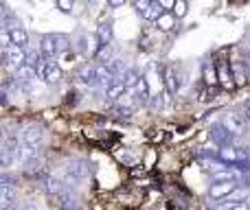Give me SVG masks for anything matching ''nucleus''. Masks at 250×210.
<instances>
[{
    "label": "nucleus",
    "mask_w": 250,
    "mask_h": 210,
    "mask_svg": "<svg viewBox=\"0 0 250 210\" xmlns=\"http://www.w3.org/2000/svg\"><path fill=\"white\" fill-rule=\"evenodd\" d=\"M88 175V164L83 160H70L64 167V180L66 184H79L82 180H86Z\"/></svg>",
    "instance_id": "7ed1b4c3"
},
{
    "label": "nucleus",
    "mask_w": 250,
    "mask_h": 210,
    "mask_svg": "<svg viewBox=\"0 0 250 210\" xmlns=\"http://www.w3.org/2000/svg\"><path fill=\"white\" fill-rule=\"evenodd\" d=\"M246 195H248L246 189H237L235 193H230L229 197L224 199V202H244V197H246Z\"/></svg>",
    "instance_id": "b1692460"
},
{
    "label": "nucleus",
    "mask_w": 250,
    "mask_h": 210,
    "mask_svg": "<svg viewBox=\"0 0 250 210\" xmlns=\"http://www.w3.org/2000/svg\"><path fill=\"white\" fill-rule=\"evenodd\" d=\"M4 66H7L9 73L16 75L22 66H26V51L22 46H16V44H7L4 46Z\"/></svg>",
    "instance_id": "f257e3e1"
},
{
    "label": "nucleus",
    "mask_w": 250,
    "mask_h": 210,
    "mask_svg": "<svg viewBox=\"0 0 250 210\" xmlns=\"http://www.w3.org/2000/svg\"><path fill=\"white\" fill-rule=\"evenodd\" d=\"M16 186L11 184V182H2V210L7 208H13V204H16Z\"/></svg>",
    "instance_id": "2eb2a0df"
},
{
    "label": "nucleus",
    "mask_w": 250,
    "mask_h": 210,
    "mask_svg": "<svg viewBox=\"0 0 250 210\" xmlns=\"http://www.w3.org/2000/svg\"><path fill=\"white\" fill-rule=\"evenodd\" d=\"M42 138H44V132L40 125H26V127L22 129V142H26V145L40 147L42 145Z\"/></svg>",
    "instance_id": "9d476101"
},
{
    "label": "nucleus",
    "mask_w": 250,
    "mask_h": 210,
    "mask_svg": "<svg viewBox=\"0 0 250 210\" xmlns=\"http://www.w3.org/2000/svg\"><path fill=\"white\" fill-rule=\"evenodd\" d=\"M77 79L83 83V86H95V68H90V66L79 68L77 70Z\"/></svg>",
    "instance_id": "aec40b11"
},
{
    "label": "nucleus",
    "mask_w": 250,
    "mask_h": 210,
    "mask_svg": "<svg viewBox=\"0 0 250 210\" xmlns=\"http://www.w3.org/2000/svg\"><path fill=\"white\" fill-rule=\"evenodd\" d=\"M119 160H121L123 164H134V160H132V153H129V151H123V153L119 155Z\"/></svg>",
    "instance_id": "bb28decb"
},
{
    "label": "nucleus",
    "mask_w": 250,
    "mask_h": 210,
    "mask_svg": "<svg viewBox=\"0 0 250 210\" xmlns=\"http://www.w3.org/2000/svg\"><path fill=\"white\" fill-rule=\"evenodd\" d=\"M123 4H125L123 0H110L108 7H110V9H119V7H123Z\"/></svg>",
    "instance_id": "c85d7f7f"
},
{
    "label": "nucleus",
    "mask_w": 250,
    "mask_h": 210,
    "mask_svg": "<svg viewBox=\"0 0 250 210\" xmlns=\"http://www.w3.org/2000/svg\"><path fill=\"white\" fill-rule=\"evenodd\" d=\"M163 4L160 2H151V7L147 9V13L143 18H145V22H156V24H158V20L160 18H163Z\"/></svg>",
    "instance_id": "6ab92c4d"
},
{
    "label": "nucleus",
    "mask_w": 250,
    "mask_h": 210,
    "mask_svg": "<svg viewBox=\"0 0 250 210\" xmlns=\"http://www.w3.org/2000/svg\"><path fill=\"white\" fill-rule=\"evenodd\" d=\"M217 83H220L222 90H230V92L237 88L235 77H233V68H230V64L226 59H222L220 64H217Z\"/></svg>",
    "instance_id": "423d86ee"
},
{
    "label": "nucleus",
    "mask_w": 250,
    "mask_h": 210,
    "mask_svg": "<svg viewBox=\"0 0 250 210\" xmlns=\"http://www.w3.org/2000/svg\"><path fill=\"white\" fill-rule=\"evenodd\" d=\"M40 53H42L44 59H55V55H60V42H57V35L46 33L40 39Z\"/></svg>",
    "instance_id": "6e6552de"
},
{
    "label": "nucleus",
    "mask_w": 250,
    "mask_h": 210,
    "mask_svg": "<svg viewBox=\"0 0 250 210\" xmlns=\"http://www.w3.org/2000/svg\"><path fill=\"white\" fill-rule=\"evenodd\" d=\"M217 210H250L246 202H222Z\"/></svg>",
    "instance_id": "4be33fe9"
},
{
    "label": "nucleus",
    "mask_w": 250,
    "mask_h": 210,
    "mask_svg": "<svg viewBox=\"0 0 250 210\" xmlns=\"http://www.w3.org/2000/svg\"><path fill=\"white\" fill-rule=\"evenodd\" d=\"M35 68H38V73L42 75V79L46 83H57L64 77V70H62L60 61H55V59H44V57H40Z\"/></svg>",
    "instance_id": "f03ea898"
},
{
    "label": "nucleus",
    "mask_w": 250,
    "mask_h": 210,
    "mask_svg": "<svg viewBox=\"0 0 250 210\" xmlns=\"http://www.w3.org/2000/svg\"><path fill=\"white\" fill-rule=\"evenodd\" d=\"M145 173V167H134L132 169V177H141Z\"/></svg>",
    "instance_id": "cd10ccee"
},
{
    "label": "nucleus",
    "mask_w": 250,
    "mask_h": 210,
    "mask_svg": "<svg viewBox=\"0 0 250 210\" xmlns=\"http://www.w3.org/2000/svg\"><path fill=\"white\" fill-rule=\"evenodd\" d=\"M163 81H165V88H167L169 95H178L180 90V79H178V73L173 66H167L163 70Z\"/></svg>",
    "instance_id": "f8f14e48"
},
{
    "label": "nucleus",
    "mask_w": 250,
    "mask_h": 210,
    "mask_svg": "<svg viewBox=\"0 0 250 210\" xmlns=\"http://www.w3.org/2000/svg\"><path fill=\"white\" fill-rule=\"evenodd\" d=\"M125 90H127V83H125V77H123V79H114V83L110 86V90L105 92V99H108V101H117V99H121Z\"/></svg>",
    "instance_id": "dca6fc26"
},
{
    "label": "nucleus",
    "mask_w": 250,
    "mask_h": 210,
    "mask_svg": "<svg viewBox=\"0 0 250 210\" xmlns=\"http://www.w3.org/2000/svg\"><path fill=\"white\" fill-rule=\"evenodd\" d=\"M149 7H151L149 0H136V2H134V9H136V11L141 13V16H145L147 9H149Z\"/></svg>",
    "instance_id": "393cba45"
},
{
    "label": "nucleus",
    "mask_w": 250,
    "mask_h": 210,
    "mask_svg": "<svg viewBox=\"0 0 250 210\" xmlns=\"http://www.w3.org/2000/svg\"><path fill=\"white\" fill-rule=\"evenodd\" d=\"M97 39H99L101 48L110 46V42H112V35H114V22L110 16H101L99 24H97Z\"/></svg>",
    "instance_id": "39448f33"
},
{
    "label": "nucleus",
    "mask_w": 250,
    "mask_h": 210,
    "mask_svg": "<svg viewBox=\"0 0 250 210\" xmlns=\"http://www.w3.org/2000/svg\"><path fill=\"white\" fill-rule=\"evenodd\" d=\"M187 11H189V4H187L185 0H178V2L173 4V11H171V13H173L176 18H185Z\"/></svg>",
    "instance_id": "5701e85b"
},
{
    "label": "nucleus",
    "mask_w": 250,
    "mask_h": 210,
    "mask_svg": "<svg viewBox=\"0 0 250 210\" xmlns=\"http://www.w3.org/2000/svg\"><path fill=\"white\" fill-rule=\"evenodd\" d=\"M176 20H178V18L173 16V13L165 11V13H163V18L158 20V24H156V26H158L160 31H165V33H167V31H171L173 26H176Z\"/></svg>",
    "instance_id": "412c9836"
},
{
    "label": "nucleus",
    "mask_w": 250,
    "mask_h": 210,
    "mask_svg": "<svg viewBox=\"0 0 250 210\" xmlns=\"http://www.w3.org/2000/svg\"><path fill=\"white\" fill-rule=\"evenodd\" d=\"M244 112H246V118H248V123H250V101H246V105H244Z\"/></svg>",
    "instance_id": "c756f323"
},
{
    "label": "nucleus",
    "mask_w": 250,
    "mask_h": 210,
    "mask_svg": "<svg viewBox=\"0 0 250 210\" xmlns=\"http://www.w3.org/2000/svg\"><path fill=\"white\" fill-rule=\"evenodd\" d=\"M55 7L60 9V11H66V13H68V11H73L75 2H73V0H57V2H55Z\"/></svg>",
    "instance_id": "a878e982"
},
{
    "label": "nucleus",
    "mask_w": 250,
    "mask_h": 210,
    "mask_svg": "<svg viewBox=\"0 0 250 210\" xmlns=\"http://www.w3.org/2000/svg\"><path fill=\"white\" fill-rule=\"evenodd\" d=\"M237 191V186H235V182H213L211 189H208V197L211 199H226L230 193H235Z\"/></svg>",
    "instance_id": "1a4fd4ad"
},
{
    "label": "nucleus",
    "mask_w": 250,
    "mask_h": 210,
    "mask_svg": "<svg viewBox=\"0 0 250 210\" xmlns=\"http://www.w3.org/2000/svg\"><path fill=\"white\" fill-rule=\"evenodd\" d=\"M7 38L11 44L22 46V48H24L26 42H29V33H26V29L16 20V18H7Z\"/></svg>",
    "instance_id": "20e7f679"
},
{
    "label": "nucleus",
    "mask_w": 250,
    "mask_h": 210,
    "mask_svg": "<svg viewBox=\"0 0 250 210\" xmlns=\"http://www.w3.org/2000/svg\"><path fill=\"white\" fill-rule=\"evenodd\" d=\"M222 125H224V129L230 136H239V134L244 132V120H242V116L235 114V112H229V114L224 116V120H222Z\"/></svg>",
    "instance_id": "9b49d317"
},
{
    "label": "nucleus",
    "mask_w": 250,
    "mask_h": 210,
    "mask_svg": "<svg viewBox=\"0 0 250 210\" xmlns=\"http://www.w3.org/2000/svg\"><path fill=\"white\" fill-rule=\"evenodd\" d=\"M46 191L55 197H62V195L68 193V184H66L64 177H55V175H48L46 177Z\"/></svg>",
    "instance_id": "ddd939ff"
},
{
    "label": "nucleus",
    "mask_w": 250,
    "mask_h": 210,
    "mask_svg": "<svg viewBox=\"0 0 250 210\" xmlns=\"http://www.w3.org/2000/svg\"><path fill=\"white\" fill-rule=\"evenodd\" d=\"M217 158H220L224 164H233V162H237V160H239V153H237V149H235V147L224 145V147H220V149H217Z\"/></svg>",
    "instance_id": "f3484780"
},
{
    "label": "nucleus",
    "mask_w": 250,
    "mask_h": 210,
    "mask_svg": "<svg viewBox=\"0 0 250 210\" xmlns=\"http://www.w3.org/2000/svg\"><path fill=\"white\" fill-rule=\"evenodd\" d=\"M38 155V147H33V145H26V142H22L20 145V149H18V162H22V164H29L31 160Z\"/></svg>",
    "instance_id": "a211bd4d"
},
{
    "label": "nucleus",
    "mask_w": 250,
    "mask_h": 210,
    "mask_svg": "<svg viewBox=\"0 0 250 210\" xmlns=\"http://www.w3.org/2000/svg\"><path fill=\"white\" fill-rule=\"evenodd\" d=\"M230 68H233V77H235V83H237V88H242V86H246V81H248V66H246V61H242V59H235L233 64H230Z\"/></svg>",
    "instance_id": "4468645a"
},
{
    "label": "nucleus",
    "mask_w": 250,
    "mask_h": 210,
    "mask_svg": "<svg viewBox=\"0 0 250 210\" xmlns=\"http://www.w3.org/2000/svg\"><path fill=\"white\" fill-rule=\"evenodd\" d=\"M112 83H114V75H112V70H110V64L95 66V86L99 88V90L108 92Z\"/></svg>",
    "instance_id": "0eeeda50"
}]
</instances>
